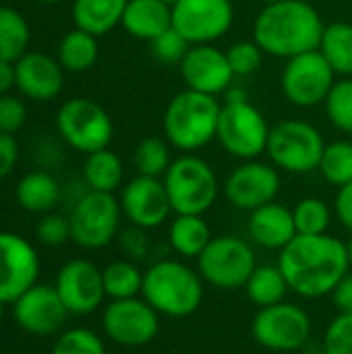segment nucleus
Segmentation results:
<instances>
[{"instance_id":"nucleus-1","label":"nucleus","mask_w":352,"mask_h":354,"mask_svg":"<svg viewBox=\"0 0 352 354\" xmlns=\"http://www.w3.org/2000/svg\"><path fill=\"white\" fill-rule=\"evenodd\" d=\"M278 266L301 299L332 295L336 284L351 272L346 243L332 234H297L280 251Z\"/></svg>"},{"instance_id":"nucleus-2","label":"nucleus","mask_w":352,"mask_h":354,"mask_svg":"<svg viewBox=\"0 0 352 354\" xmlns=\"http://www.w3.org/2000/svg\"><path fill=\"white\" fill-rule=\"evenodd\" d=\"M326 23L307 0H280L263 4L253 21V39L272 58H295L317 50Z\"/></svg>"},{"instance_id":"nucleus-3","label":"nucleus","mask_w":352,"mask_h":354,"mask_svg":"<svg viewBox=\"0 0 352 354\" xmlns=\"http://www.w3.org/2000/svg\"><path fill=\"white\" fill-rule=\"evenodd\" d=\"M197 270L183 259H158L143 272L141 297L164 317L185 319L199 311L205 286Z\"/></svg>"},{"instance_id":"nucleus-4","label":"nucleus","mask_w":352,"mask_h":354,"mask_svg":"<svg viewBox=\"0 0 352 354\" xmlns=\"http://www.w3.org/2000/svg\"><path fill=\"white\" fill-rule=\"evenodd\" d=\"M222 102L214 95L183 89L168 102L162 116V133L172 149L197 153L218 135Z\"/></svg>"},{"instance_id":"nucleus-5","label":"nucleus","mask_w":352,"mask_h":354,"mask_svg":"<svg viewBox=\"0 0 352 354\" xmlns=\"http://www.w3.org/2000/svg\"><path fill=\"white\" fill-rule=\"evenodd\" d=\"M162 180L176 216H203L220 195V180L214 166L197 153L174 158Z\"/></svg>"},{"instance_id":"nucleus-6","label":"nucleus","mask_w":352,"mask_h":354,"mask_svg":"<svg viewBox=\"0 0 352 354\" xmlns=\"http://www.w3.org/2000/svg\"><path fill=\"white\" fill-rule=\"evenodd\" d=\"M270 131L266 114L251 100L222 102L216 141L228 156L241 162L257 160L268 149Z\"/></svg>"},{"instance_id":"nucleus-7","label":"nucleus","mask_w":352,"mask_h":354,"mask_svg":"<svg viewBox=\"0 0 352 354\" xmlns=\"http://www.w3.org/2000/svg\"><path fill=\"white\" fill-rule=\"evenodd\" d=\"M326 141L317 127L307 120L286 118L272 127L268 139V158L288 174H311L319 168Z\"/></svg>"},{"instance_id":"nucleus-8","label":"nucleus","mask_w":352,"mask_h":354,"mask_svg":"<svg viewBox=\"0 0 352 354\" xmlns=\"http://www.w3.org/2000/svg\"><path fill=\"white\" fill-rule=\"evenodd\" d=\"M255 268L257 257L253 247L234 234L214 236L205 251L197 257V272L203 282L220 290L245 288Z\"/></svg>"},{"instance_id":"nucleus-9","label":"nucleus","mask_w":352,"mask_h":354,"mask_svg":"<svg viewBox=\"0 0 352 354\" xmlns=\"http://www.w3.org/2000/svg\"><path fill=\"white\" fill-rule=\"evenodd\" d=\"M56 129L68 147L85 156L110 147L114 137L110 114L89 97L66 100L56 114Z\"/></svg>"},{"instance_id":"nucleus-10","label":"nucleus","mask_w":352,"mask_h":354,"mask_svg":"<svg viewBox=\"0 0 352 354\" xmlns=\"http://www.w3.org/2000/svg\"><path fill=\"white\" fill-rule=\"evenodd\" d=\"M120 216V201L114 193L87 191L68 214L71 241L89 251L104 249L118 236Z\"/></svg>"},{"instance_id":"nucleus-11","label":"nucleus","mask_w":352,"mask_h":354,"mask_svg":"<svg viewBox=\"0 0 352 354\" xmlns=\"http://www.w3.org/2000/svg\"><path fill=\"white\" fill-rule=\"evenodd\" d=\"M313 332L309 313L295 303H278L272 307H261L253 322V340L272 353H297L301 351Z\"/></svg>"},{"instance_id":"nucleus-12","label":"nucleus","mask_w":352,"mask_h":354,"mask_svg":"<svg viewBox=\"0 0 352 354\" xmlns=\"http://www.w3.org/2000/svg\"><path fill=\"white\" fill-rule=\"evenodd\" d=\"M334 83L336 73L319 54V50L288 58L280 75V87L284 97L293 106L303 110L324 106Z\"/></svg>"},{"instance_id":"nucleus-13","label":"nucleus","mask_w":352,"mask_h":354,"mask_svg":"<svg viewBox=\"0 0 352 354\" xmlns=\"http://www.w3.org/2000/svg\"><path fill=\"white\" fill-rule=\"evenodd\" d=\"M160 313L143 299L110 301L102 313V328L108 340L124 348H141L156 340L160 332Z\"/></svg>"},{"instance_id":"nucleus-14","label":"nucleus","mask_w":352,"mask_h":354,"mask_svg":"<svg viewBox=\"0 0 352 354\" xmlns=\"http://www.w3.org/2000/svg\"><path fill=\"white\" fill-rule=\"evenodd\" d=\"M237 19L232 0H176L172 27L191 44H216L226 37Z\"/></svg>"},{"instance_id":"nucleus-15","label":"nucleus","mask_w":352,"mask_h":354,"mask_svg":"<svg viewBox=\"0 0 352 354\" xmlns=\"http://www.w3.org/2000/svg\"><path fill=\"white\" fill-rule=\"evenodd\" d=\"M280 189H282L280 170L272 162H261V160L241 162L228 172L222 185V193L226 201L241 212H253L257 207L276 201Z\"/></svg>"},{"instance_id":"nucleus-16","label":"nucleus","mask_w":352,"mask_h":354,"mask_svg":"<svg viewBox=\"0 0 352 354\" xmlns=\"http://www.w3.org/2000/svg\"><path fill=\"white\" fill-rule=\"evenodd\" d=\"M39 257L33 245L15 232H0V301L15 303L37 284Z\"/></svg>"},{"instance_id":"nucleus-17","label":"nucleus","mask_w":352,"mask_h":354,"mask_svg":"<svg viewBox=\"0 0 352 354\" xmlns=\"http://www.w3.org/2000/svg\"><path fill=\"white\" fill-rule=\"evenodd\" d=\"M180 77L187 89L201 91L214 97L224 95L234 85V73L230 68L226 50H220L214 44L191 46L178 64Z\"/></svg>"},{"instance_id":"nucleus-18","label":"nucleus","mask_w":352,"mask_h":354,"mask_svg":"<svg viewBox=\"0 0 352 354\" xmlns=\"http://www.w3.org/2000/svg\"><path fill=\"white\" fill-rule=\"evenodd\" d=\"M120 209L122 216L131 222V226L154 230L168 222L172 214V205L162 178L133 176L120 191Z\"/></svg>"},{"instance_id":"nucleus-19","label":"nucleus","mask_w":352,"mask_h":354,"mask_svg":"<svg viewBox=\"0 0 352 354\" xmlns=\"http://www.w3.org/2000/svg\"><path fill=\"white\" fill-rule=\"evenodd\" d=\"M54 288L71 315H89L98 311L106 299L102 270L89 259L66 261L58 270Z\"/></svg>"},{"instance_id":"nucleus-20","label":"nucleus","mask_w":352,"mask_h":354,"mask_svg":"<svg viewBox=\"0 0 352 354\" xmlns=\"http://www.w3.org/2000/svg\"><path fill=\"white\" fill-rule=\"evenodd\" d=\"M12 315L21 330L33 336L58 334L71 315L54 286L33 284L12 303Z\"/></svg>"},{"instance_id":"nucleus-21","label":"nucleus","mask_w":352,"mask_h":354,"mask_svg":"<svg viewBox=\"0 0 352 354\" xmlns=\"http://www.w3.org/2000/svg\"><path fill=\"white\" fill-rule=\"evenodd\" d=\"M64 85V68L58 58L44 52H25L15 62V87L33 102L54 100Z\"/></svg>"},{"instance_id":"nucleus-22","label":"nucleus","mask_w":352,"mask_h":354,"mask_svg":"<svg viewBox=\"0 0 352 354\" xmlns=\"http://www.w3.org/2000/svg\"><path fill=\"white\" fill-rule=\"evenodd\" d=\"M247 230L251 241L268 251H282L290 241L299 234L293 218V209L286 205L272 201L263 207L249 212Z\"/></svg>"},{"instance_id":"nucleus-23","label":"nucleus","mask_w":352,"mask_h":354,"mask_svg":"<svg viewBox=\"0 0 352 354\" xmlns=\"http://www.w3.org/2000/svg\"><path fill=\"white\" fill-rule=\"evenodd\" d=\"M120 27L135 39L154 41L172 27V4L164 0H129Z\"/></svg>"},{"instance_id":"nucleus-24","label":"nucleus","mask_w":352,"mask_h":354,"mask_svg":"<svg viewBox=\"0 0 352 354\" xmlns=\"http://www.w3.org/2000/svg\"><path fill=\"white\" fill-rule=\"evenodd\" d=\"M129 0H75L73 21L75 27L102 37L122 23V15Z\"/></svg>"},{"instance_id":"nucleus-25","label":"nucleus","mask_w":352,"mask_h":354,"mask_svg":"<svg viewBox=\"0 0 352 354\" xmlns=\"http://www.w3.org/2000/svg\"><path fill=\"white\" fill-rule=\"evenodd\" d=\"M212 239L203 216H174L168 226V245L180 259H197Z\"/></svg>"},{"instance_id":"nucleus-26","label":"nucleus","mask_w":352,"mask_h":354,"mask_svg":"<svg viewBox=\"0 0 352 354\" xmlns=\"http://www.w3.org/2000/svg\"><path fill=\"white\" fill-rule=\"evenodd\" d=\"M15 195H17L19 205L25 212L48 214L60 201V185L52 174L44 170H35V172L25 174L17 183Z\"/></svg>"},{"instance_id":"nucleus-27","label":"nucleus","mask_w":352,"mask_h":354,"mask_svg":"<svg viewBox=\"0 0 352 354\" xmlns=\"http://www.w3.org/2000/svg\"><path fill=\"white\" fill-rule=\"evenodd\" d=\"M83 178L89 191L100 193H114L122 187L124 180V164L116 151L110 147L93 151L85 158L83 164Z\"/></svg>"},{"instance_id":"nucleus-28","label":"nucleus","mask_w":352,"mask_h":354,"mask_svg":"<svg viewBox=\"0 0 352 354\" xmlns=\"http://www.w3.org/2000/svg\"><path fill=\"white\" fill-rule=\"evenodd\" d=\"M245 292L247 299L261 309L286 301L290 286L278 263H257V268L245 284Z\"/></svg>"},{"instance_id":"nucleus-29","label":"nucleus","mask_w":352,"mask_h":354,"mask_svg":"<svg viewBox=\"0 0 352 354\" xmlns=\"http://www.w3.org/2000/svg\"><path fill=\"white\" fill-rule=\"evenodd\" d=\"M100 56L98 37L75 27L64 33L58 44V62L68 73H85L93 68Z\"/></svg>"},{"instance_id":"nucleus-30","label":"nucleus","mask_w":352,"mask_h":354,"mask_svg":"<svg viewBox=\"0 0 352 354\" xmlns=\"http://www.w3.org/2000/svg\"><path fill=\"white\" fill-rule=\"evenodd\" d=\"M317 50L336 75L352 77V23L336 21L326 25Z\"/></svg>"},{"instance_id":"nucleus-31","label":"nucleus","mask_w":352,"mask_h":354,"mask_svg":"<svg viewBox=\"0 0 352 354\" xmlns=\"http://www.w3.org/2000/svg\"><path fill=\"white\" fill-rule=\"evenodd\" d=\"M102 280H104L106 299H110V301L141 297L143 272L131 259H116V261L108 263L102 270Z\"/></svg>"},{"instance_id":"nucleus-32","label":"nucleus","mask_w":352,"mask_h":354,"mask_svg":"<svg viewBox=\"0 0 352 354\" xmlns=\"http://www.w3.org/2000/svg\"><path fill=\"white\" fill-rule=\"evenodd\" d=\"M29 39L27 19L10 6H0V60L17 62L27 52Z\"/></svg>"},{"instance_id":"nucleus-33","label":"nucleus","mask_w":352,"mask_h":354,"mask_svg":"<svg viewBox=\"0 0 352 354\" xmlns=\"http://www.w3.org/2000/svg\"><path fill=\"white\" fill-rule=\"evenodd\" d=\"M172 160V145L166 141V137H145L137 143L133 153L137 174L154 178H164Z\"/></svg>"},{"instance_id":"nucleus-34","label":"nucleus","mask_w":352,"mask_h":354,"mask_svg":"<svg viewBox=\"0 0 352 354\" xmlns=\"http://www.w3.org/2000/svg\"><path fill=\"white\" fill-rule=\"evenodd\" d=\"M319 174L322 178L340 189L352 183V141L351 139H336L326 143V149L322 153L319 162Z\"/></svg>"},{"instance_id":"nucleus-35","label":"nucleus","mask_w":352,"mask_h":354,"mask_svg":"<svg viewBox=\"0 0 352 354\" xmlns=\"http://www.w3.org/2000/svg\"><path fill=\"white\" fill-rule=\"evenodd\" d=\"M299 234H326L332 224V207L319 197H305L293 207Z\"/></svg>"},{"instance_id":"nucleus-36","label":"nucleus","mask_w":352,"mask_h":354,"mask_svg":"<svg viewBox=\"0 0 352 354\" xmlns=\"http://www.w3.org/2000/svg\"><path fill=\"white\" fill-rule=\"evenodd\" d=\"M326 116L334 129L352 137V77H342L324 102Z\"/></svg>"},{"instance_id":"nucleus-37","label":"nucleus","mask_w":352,"mask_h":354,"mask_svg":"<svg viewBox=\"0 0 352 354\" xmlns=\"http://www.w3.org/2000/svg\"><path fill=\"white\" fill-rule=\"evenodd\" d=\"M50 354H106V344L93 330L71 328L58 336Z\"/></svg>"},{"instance_id":"nucleus-38","label":"nucleus","mask_w":352,"mask_h":354,"mask_svg":"<svg viewBox=\"0 0 352 354\" xmlns=\"http://www.w3.org/2000/svg\"><path fill=\"white\" fill-rule=\"evenodd\" d=\"M226 56L234 77H251L261 68L266 52L259 48L255 39H241L228 46Z\"/></svg>"},{"instance_id":"nucleus-39","label":"nucleus","mask_w":352,"mask_h":354,"mask_svg":"<svg viewBox=\"0 0 352 354\" xmlns=\"http://www.w3.org/2000/svg\"><path fill=\"white\" fill-rule=\"evenodd\" d=\"M322 354H352V315L338 313L334 317L322 340Z\"/></svg>"},{"instance_id":"nucleus-40","label":"nucleus","mask_w":352,"mask_h":354,"mask_svg":"<svg viewBox=\"0 0 352 354\" xmlns=\"http://www.w3.org/2000/svg\"><path fill=\"white\" fill-rule=\"evenodd\" d=\"M151 46V54L158 62L162 64H180L185 54L189 52L191 44L174 29L170 27L168 31H164L162 35H158L154 41H149Z\"/></svg>"},{"instance_id":"nucleus-41","label":"nucleus","mask_w":352,"mask_h":354,"mask_svg":"<svg viewBox=\"0 0 352 354\" xmlns=\"http://www.w3.org/2000/svg\"><path fill=\"white\" fill-rule=\"evenodd\" d=\"M35 236L46 247H60L71 241V222L66 216L46 214L35 226Z\"/></svg>"},{"instance_id":"nucleus-42","label":"nucleus","mask_w":352,"mask_h":354,"mask_svg":"<svg viewBox=\"0 0 352 354\" xmlns=\"http://www.w3.org/2000/svg\"><path fill=\"white\" fill-rule=\"evenodd\" d=\"M27 122V106L23 100L6 93L0 95V133L15 135Z\"/></svg>"},{"instance_id":"nucleus-43","label":"nucleus","mask_w":352,"mask_h":354,"mask_svg":"<svg viewBox=\"0 0 352 354\" xmlns=\"http://www.w3.org/2000/svg\"><path fill=\"white\" fill-rule=\"evenodd\" d=\"M118 243H120V251L124 253V259H131L135 263L143 261L151 251L147 230L137 228V226H131V228L122 230L120 236H118Z\"/></svg>"},{"instance_id":"nucleus-44","label":"nucleus","mask_w":352,"mask_h":354,"mask_svg":"<svg viewBox=\"0 0 352 354\" xmlns=\"http://www.w3.org/2000/svg\"><path fill=\"white\" fill-rule=\"evenodd\" d=\"M19 160V143L12 135L0 133V180L6 178Z\"/></svg>"},{"instance_id":"nucleus-45","label":"nucleus","mask_w":352,"mask_h":354,"mask_svg":"<svg viewBox=\"0 0 352 354\" xmlns=\"http://www.w3.org/2000/svg\"><path fill=\"white\" fill-rule=\"evenodd\" d=\"M334 216L352 234V183L338 189L334 199Z\"/></svg>"},{"instance_id":"nucleus-46","label":"nucleus","mask_w":352,"mask_h":354,"mask_svg":"<svg viewBox=\"0 0 352 354\" xmlns=\"http://www.w3.org/2000/svg\"><path fill=\"white\" fill-rule=\"evenodd\" d=\"M332 303L338 309V313H349L352 315V272H349L332 290Z\"/></svg>"},{"instance_id":"nucleus-47","label":"nucleus","mask_w":352,"mask_h":354,"mask_svg":"<svg viewBox=\"0 0 352 354\" xmlns=\"http://www.w3.org/2000/svg\"><path fill=\"white\" fill-rule=\"evenodd\" d=\"M15 87V62L0 60V95H6Z\"/></svg>"},{"instance_id":"nucleus-48","label":"nucleus","mask_w":352,"mask_h":354,"mask_svg":"<svg viewBox=\"0 0 352 354\" xmlns=\"http://www.w3.org/2000/svg\"><path fill=\"white\" fill-rule=\"evenodd\" d=\"M346 243V253H349V266H351V272H352V236L349 241H344Z\"/></svg>"},{"instance_id":"nucleus-49","label":"nucleus","mask_w":352,"mask_h":354,"mask_svg":"<svg viewBox=\"0 0 352 354\" xmlns=\"http://www.w3.org/2000/svg\"><path fill=\"white\" fill-rule=\"evenodd\" d=\"M37 2H41V4H56V2H62V0H37Z\"/></svg>"},{"instance_id":"nucleus-50","label":"nucleus","mask_w":352,"mask_h":354,"mask_svg":"<svg viewBox=\"0 0 352 354\" xmlns=\"http://www.w3.org/2000/svg\"><path fill=\"white\" fill-rule=\"evenodd\" d=\"M4 305H6V303L0 301V322H2V315H4Z\"/></svg>"},{"instance_id":"nucleus-51","label":"nucleus","mask_w":352,"mask_h":354,"mask_svg":"<svg viewBox=\"0 0 352 354\" xmlns=\"http://www.w3.org/2000/svg\"><path fill=\"white\" fill-rule=\"evenodd\" d=\"M261 4H272V2H280V0H259Z\"/></svg>"},{"instance_id":"nucleus-52","label":"nucleus","mask_w":352,"mask_h":354,"mask_svg":"<svg viewBox=\"0 0 352 354\" xmlns=\"http://www.w3.org/2000/svg\"><path fill=\"white\" fill-rule=\"evenodd\" d=\"M164 2H168V4H174L176 0H164Z\"/></svg>"}]
</instances>
